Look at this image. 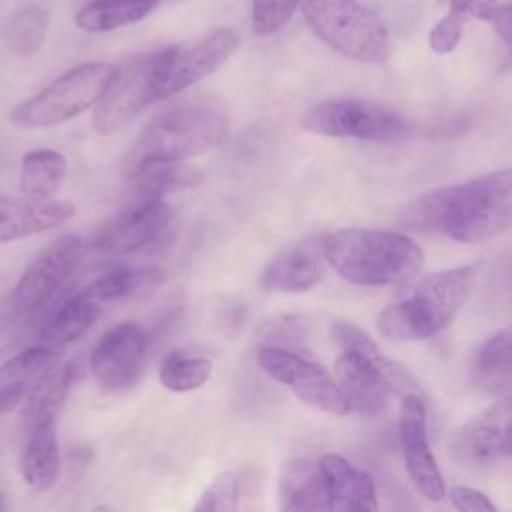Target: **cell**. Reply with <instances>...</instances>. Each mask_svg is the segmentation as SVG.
Returning a JSON list of instances; mask_svg holds the SVG:
<instances>
[{
	"instance_id": "cell-1",
	"label": "cell",
	"mask_w": 512,
	"mask_h": 512,
	"mask_svg": "<svg viewBox=\"0 0 512 512\" xmlns=\"http://www.w3.org/2000/svg\"><path fill=\"white\" fill-rule=\"evenodd\" d=\"M510 188V168L436 188L416 198L402 212L400 222L404 228L422 234H442L462 244L486 242L510 226Z\"/></svg>"
},
{
	"instance_id": "cell-2",
	"label": "cell",
	"mask_w": 512,
	"mask_h": 512,
	"mask_svg": "<svg viewBox=\"0 0 512 512\" xmlns=\"http://www.w3.org/2000/svg\"><path fill=\"white\" fill-rule=\"evenodd\" d=\"M228 130L224 110L212 100H180L160 114L142 130L128 150L122 176L128 180L146 164L184 162L216 148Z\"/></svg>"
},
{
	"instance_id": "cell-3",
	"label": "cell",
	"mask_w": 512,
	"mask_h": 512,
	"mask_svg": "<svg viewBox=\"0 0 512 512\" xmlns=\"http://www.w3.org/2000/svg\"><path fill=\"white\" fill-rule=\"evenodd\" d=\"M320 250L344 280L358 286L398 284L412 278L424 264L420 246L392 230H332L320 238Z\"/></svg>"
},
{
	"instance_id": "cell-4",
	"label": "cell",
	"mask_w": 512,
	"mask_h": 512,
	"mask_svg": "<svg viewBox=\"0 0 512 512\" xmlns=\"http://www.w3.org/2000/svg\"><path fill=\"white\" fill-rule=\"evenodd\" d=\"M476 286V270L458 266L426 274L410 298L394 302L376 318L380 336L388 340L432 338L452 324Z\"/></svg>"
},
{
	"instance_id": "cell-5",
	"label": "cell",
	"mask_w": 512,
	"mask_h": 512,
	"mask_svg": "<svg viewBox=\"0 0 512 512\" xmlns=\"http://www.w3.org/2000/svg\"><path fill=\"white\" fill-rule=\"evenodd\" d=\"M302 12L310 30L338 54L382 64L392 52L386 22L356 0H302Z\"/></svg>"
},
{
	"instance_id": "cell-6",
	"label": "cell",
	"mask_w": 512,
	"mask_h": 512,
	"mask_svg": "<svg viewBox=\"0 0 512 512\" xmlns=\"http://www.w3.org/2000/svg\"><path fill=\"white\" fill-rule=\"evenodd\" d=\"M114 72L116 64L110 62L74 66L34 96L18 102L10 110L8 122L22 130H40L68 122L98 104Z\"/></svg>"
},
{
	"instance_id": "cell-7",
	"label": "cell",
	"mask_w": 512,
	"mask_h": 512,
	"mask_svg": "<svg viewBox=\"0 0 512 512\" xmlns=\"http://www.w3.org/2000/svg\"><path fill=\"white\" fill-rule=\"evenodd\" d=\"M302 126L322 136L370 142H398L414 130L410 118L396 108L358 98L320 102L304 114Z\"/></svg>"
},
{
	"instance_id": "cell-8",
	"label": "cell",
	"mask_w": 512,
	"mask_h": 512,
	"mask_svg": "<svg viewBox=\"0 0 512 512\" xmlns=\"http://www.w3.org/2000/svg\"><path fill=\"white\" fill-rule=\"evenodd\" d=\"M238 46L240 36L234 28H216L196 42L162 48L152 78L154 100H166L210 76Z\"/></svg>"
},
{
	"instance_id": "cell-9",
	"label": "cell",
	"mask_w": 512,
	"mask_h": 512,
	"mask_svg": "<svg viewBox=\"0 0 512 512\" xmlns=\"http://www.w3.org/2000/svg\"><path fill=\"white\" fill-rule=\"evenodd\" d=\"M256 360L270 378L286 386L300 402L332 416L350 414L338 382L322 364L290 348L268 344L258 348Z\"/></svg>"
},
{
	"instance_id": "cell-10",
	"label": "cell",
	"mask_w": 512,
	"mask_h": 512,
	"mask_svg": "<svg viewBox=\"0 0 512 512\" xmlns=\"http://www.w3.org/2000/svg\"><path fill=\"white\" fill-rule=\"evenodd\" d=\"M84 254V244L76 234H64L50 242L22 272L16 282L10 306L16 316L30 318L46 308L70 280Z\"/></svg>"
},
{
	"instance_id": "cell-11",
	"label": "cell",
	"mask_w": 512,
	"mask_h": 512,
	"mask_svg": "<svg viewBox=\"0 0 512 512\" xmlns=\"http://www.w3.org/2000/svg\"><path fill=\"white\" fill-rule=\"evenodd\" d=\"M156 52L132 56L124 64H116V72L98 100L92 126L100 134H114L134 122L148 104L156 102L152 94V78L158 62Z\"/></svg>"
},
{
	"instance_id": "cell-12",
	"label": "cell",
	"mask_w": 512,
	"mask_h": 512,
	"mask_svg": "<svg viewBox=\"0 0 512 512\" xmlns=\"http://www.w3.org/2000/svg\"><path fill=\"white\" fill-rule=\"evenodd\" d=\"M146 348L144 328L136 322H122L110 328L92 348L88 368L104 390H128L142 376Z\"/></svg>"
},
{
	"instance_id": "cell-13",
	"label": "cell",
	"mask_w": 512,
	"mask_h": 512,
	"mask_svg": "<svg viewBox=\"0 0 512 512\" xmlns=\"http://www.w3.org/2000/svg\"><path fill=\"white\" fill-rule=\"evenodd\" d=\"M426 420V396H404L400 404L398 438L406 472L424 498L438 502L446 496V484L428 442Z\"/></svg>"
},
{
	"instance_id": "cell-14",
	"label": "cell",
	"mask_w": 512,
	"mask_h": 512,
	"mask_svg": "<svg viewBox=\"0 0 512 512\" xmlns=\"http://www.w3.org/2000/svg\"><path fill=\"white\" fill-rule=\"evenodd\" d=\"M172 218V208L164 200L128 206L100 228L94 248L110 254H130L156 246L170 232Z\"/></svg>"
},
{
	"instance_id": "cell-15",
	"label": "cell",
	"mask_w": 512,
	"mask_h": 512,
	"mask_svg": "<svg viewBox=\"0 0 512 512\" xmlns=\"http://www.w3.org/2000/svg\"><path fill=\"white\" fill-rule=\"evenodd\" d=\"M460 460L488 464L508 458L512 452V402L510 394L500 396L484 412L470 418L454 438Z\"/></svg>"
},
{
	"instance_id": "cell-16",
	"label": "cell",
	"mask_w": 512,
	"mask_h": 512,
	"mask_svg": "<svg viewBox=\"0 0 512 512\" xmlns=\"http://www.w3.org/2000/svg\"><path fill=\"white\" fill-rule=\"evenodd\" d=\"M56 418L58 412L48 408L28 410V432L22 446L20 472L24 482L36 492L52 488L60 474Z\"/></svg>"
},
{
	"instance_id": "cell-17",
	"label": "cell",
	"mask_w": 512,
	"mask_h": 512,
	"mask_svg": "<svg viewBox=\"0 0 512 512\" xmlns=\"http://www.w3.org/2000/svg\"><path fill=\"white\" fill-rule=\"evenodd\" d=\"M318 470L328 496L330 512H376L378 492L372 476L342 454L326 452L318 460Z\"/></svg>"
},
{
	"instance_id": "cell-18",
	"label": "cell",
	"mask_w": 512,
	"mask_h": 512,
	"mask_svg": "<svg viewBox=\"0 0 512 512\" xmlns=\"http://www.w3.org/2000/svg\"><path fill=\"white\" fill-rule=\"evenodd\" d=\"M60 364L50 346H30L0 364V416L26 402Z\"/></svg>"
},
{
	"instance_id": "cell-19",
	"label": "cell",
	"mask_w": 512,
	"mask_h": 512,
	"mask_svg": "<svg viewBox=\"0 0 512 512\" xmlns=\"http://www.w3.org/2000/svg\"><path fill=\"white\" fill-rule=\"evenodd\" d=\"M72 216L74 206L68 200H34L0 194V244L58 228Z\"/></svg>"
},
{
	"instance_id": "cell-20",
	"label": "cell",
	"mask_w": 512,
	"mask_h": 512,
	"mask_svg": "<svg viewBox=\"0 0 512 512\" xmlns=\"http://www.w3.org/2000/svg\"><path fill=\"white\" fill-rule=\"evenodd\" d=\"M322 280L320 238H306L278 252L262 270L260 286L268 292H306Z\"/></svg>"
},
{
	"instance_id": "cell-21",
	"label": "cell",
	"mask_w": 512,
	"mask_h": 512,
	"mask_svg": "<svg viewBox=\"0 0 512 512\" xmlns=\"http://www.w3.org/2000/svg\"><path fill=\"white\" fill-rule=\"evenodd\" d=\"M334 372V380L338 382L350 412L370 418L386 412L390 392L372 364L356 354L340 352L334 362Z\"/></svg>"
},
{
	"instance_id": "cell-22",
	"label": "cell",
	"mask_w": 512,
	"mask_h": 512,
	"mask_svg": "<svg viewBox=\"0 0 512 512\" xmlns=\"http://www.w3.org/2000/svg\"><path fill=\"white\" fill-rule=\"evenodd\" d=\"M332 334H334L336 342L340 344L342 352L356 354L376 368V372L380 374V378L386 384L390 394H396L400 398L412 396V394L424 396L418 380L400 362L384 356V352H380L378 344L356 324H350L346 320H336L332 324Z\"/></svg>"
},
{
	"instance_id": "cell-23",
	"label": "cell",
	"mask_w": 512,
	"mask_h": 512,
	"mask_svg": "<svg viewBox=\"0 0 512 512\" xmlns=\"http://www.w3.org/2000/svg\"><path fill=\"white\" fill-rule=\"evenodd\" d=\"M204 180V174L186 162H154L134 172L128 184V206H140L162 200L166 194L194 188Z\"/></svg>"
},
{
	"instance_id": "cell-24",
	"label": "cell",
	"mask_w": 512,
	"mask_h": 512,
	"mask_svg": "<svg viewBox=\"0 0 512 512\" xmlns=\"http://www.w3.org/2000/svg\"><path fill=\"white\" fill-rule=\"evenodd\" d=\"M470 382L486 396H508L512 386V336L508 328L486 338L472 356Z\"/></svg>"
},
{
	"instance_id": "cell-25",
	"label": "cell",
	"mask_w": 512,
	"mask_h": 512,
	"mask_svg": "<svg viewBox=\"0 0 512 512\" xmlns=\"http://www.w3.org/2000/svg\"><path fill=\"white\" fill-rule=\"evenodd\" d=\"M280 512H330L318 464L296 458L284 464L278 480Z\"/></svg>"
},
{
	"instance_id": "cell-26",
	"label": "cell",
	"mask_w": 512,
	"mask_h": 512,
	"mask_svg": "<svg viewBox=\"0 0 512 512\" xmlns=\"http://www.w3.org/2000/svg\"><path fill=\"white\" fill-rule=\"evenodd\" d=\"M68 172L66 158L52 148H38L24 154L20 164V190L26 198L48 200L60 190Z\"/></svg>"
},
{
	"instance_id": "cell-27",
	"label": "cell",
	"mask_w": 512,
	"mask_h": 512,
	"mask_svg": "<svg viewBox=\"0 0 512 512\" xmlns=\"http://www.w3.org/2000/svg\"><path fill=\"white\" fill-rule=\"evenodd\" d=\"M160 0H92L76 14V26L90 34L112 32L148 16Z\"/></svg>"
},
{
	"instance_id": "cell-28",
	"label": "cell",
	"mask_w": 512,
	"mask_h": 512,
	"mask_svg": "<svg viewBox=\"0 0 512 512\" xmlns=\"http://www.w3.org/2000/svg\"><path fill=\"white\" fill-rule=\"evenodd\" d=\"M164 272L156 266H122L114 268L94 282H90L84 292L96 300L100 306L106 302L122 300L162 284Z\"/></svg>"
},
{
	"instance_id": "cell-29",
	"label": "cell",
	"mask_w": 512,
	"mask_h": 512,
	"mask_svg": "<svg viewBox=\"0 0 512 512\" xmlns=\"http://www.w3.org/2000/svg\"><path fill=\"white\" fill-rule=\"evenodd\" d=\"M50 28V12L42 6H26L16 10L2 26V40L6 48L22 58L34 56Z\"/></svg>"
},
{
	"instance_id": "cell-30",
	"label": "cell",
	"mask_w": 512,
	"mask_h": 512,
	"mask_svg": "<svg viewBox=\"0 0 512 512\" xmlns=\"http://www.w3.org/2000/svg\"><path fill=\"white\" fill-rule=\"evenodd\" d=\"M100 304L92 300L84 290L76 292L56 310L48 324V338L54 344H70L82 338L100 316Z\"/></svg>"
},
{
	"instance_id": "cell-31",
	"label": "cell",
	"mask_w": 512,
	"mask_h": 512,
	"mask_svg": "<svg viewBox=\"0 0 512 512\" xmlns=\"http://www.w3.org/2000/svg\"><path fill=\"white\" fill-rule=\"evenodd\" d=\"M212 362L206 356H192L180 350L170 352L160 366V384L172 392H192L208 382Z\"/></svg>"
},
{
	"instance_id": "cell-32",
	"label": "cell",
	"mask_w": 512,
	"mask_h": 512,
	"mask_svg": "<svg viewBox=\"0 0 512 512\" xmlns=\"http://www.w3.org/2000/svg\"><path fill=\"white\" fill-rule=\"evenodd\" d=\"M240 482L234 472H220L198 496L190 512H238Z\"/></svg>"
},
{
	"instance_id": "cell-33",
	"label": "cell",
	"mask_w": 512,
	"mask_h": 512,
	"mask_svg": "<svg viewBox=\"0 0 512 512\" xmlns=\"http://www.w3.org/2000/svg\"><path fill=\"white\" fill-rule=\"evenodd\" d=\"M302 0H252V30L256 36H270L284 28Z\"/></svg>"
},
{
	"instance_id": "cell-34",
	"label": "cell",
	"mask_w": 512,
	"mask_h": 512,
	"mask_svg": "<svg viewBox=\"0 0 512 512\" xmlns=\"http://www.w3.org/2000/svg\"><path fill=\"white\" fill-rule=\"evenodd\" d=\"M464 20L458 18L456 14L448 12L444 18L438 20V24L430 30L428 34V44L436 54H448L452 52L464 32Z\"/></svg>"
},
{
	"instance_id": "cell-35",
	"label": "cell",
	"mask_w": 512,
	"mask_h": 512,
	"mask_svg": "<svg viewBox=\"0 0 512 512\" xmlns=\"http://www.w3.org/2000/svg\"><path fill=\"white\" fill-rule=\"evenodd\" d=\"M448 498L456 512H498L484 492L470 486H452L448 490Z\"/></svg>"
},
{
	"instance_id": "cell-36",
	"label": "cell",
	"mask_w": 512,
	"mask_h": 512,
	"mask_svg": "<svg viewBox=\"0 0 512 512\" xmlns=\"http://www.w3.org/2000/svg\"><path fill=\"white\" fill-rule=\"evenodd\" d=\"M498 6H500L498 0H450V12L462 18L464 22L468 20L490 22Z\"/></svg>"
},
{
	"instance_id": "cell-37",
	"label": "cell",
	"mask_w": 512,
	"mask_h": 512,
	"mask_svg": "<svg viewBox=\"0 0 512 512\" xmlns=\"http://www.w3.org/2000/svg\"><path fill=\"white\" fill-rule=\"evenodd\" d=\"M492 28L496 30V34L502 38L504 44H510V6L508 4H500L494 12V16L490 18Z\"/></svg>"
},
{
	"instance_id": "cell-38",
	"label": "cell",
	"mask_w": 512,
	"mask_h": 512,
	"mask_svg": "<svg viewBox=\"0 0 512 512\" xmlns=\"http://www.w3.org/2000/svg\"><path fill=\"white\" fill-rule=\"evenodd\" d=\"M0 512H10V502L2 492H0Z\"/></svg>"
},
{
	"instance_id": "cell-39",
	"label": "cell",
	"mask_w": 512,
	"mask_h": 512,
	"mask_svg": "<svg viewBox=\"0 0 512 512\" xmlns=\"http://www.w3.org/2000/svg\"><path fill=\"white\" fill-rule=\"evenodd\" d=\"M92 512H114L110 506H106V504H100V506H96Z\"/></svg>"
}]
</instances>
